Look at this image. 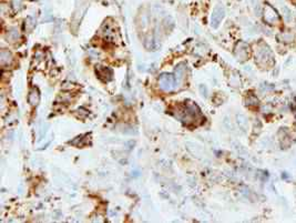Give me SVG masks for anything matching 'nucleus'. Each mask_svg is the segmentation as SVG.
I'll use <instances>...</instances> for the list:
<instances>
[{
    "instance_id": "423d86ee",
    "label": "nucleus",
    "mask_w": 296,
    "mask_h": 223,
    "mask_svg": "<svg viewBox=\"0 0 296 223\" xmlns=\"http://www.w3.org/2000/svg\"><path fill=\"white\" fill-rule=\"evenodd\" d=\"M96 74L103 81H109L112 78V71L106 67H98L96 68Z\"/></svg>"
},
{
    "instance_id": "39448f33",
    "label": "nucleus",
    "mask_w": 296,
    "mask_h": 223,
    "mask_svg": "<svg viewBox=\"0 0 296 223\" xmlns=\"http://www.w3.org/2000/svg\"><path fill=\"white\" fill-rule=\"evenodd\" d=\"M224 16H225L224 8L221 7V6H216L214 8V10H213L212 17H211V25H212L213 28H218L221 21L223 20Z\"/></svg>"
},
{
    "instance_id": "20e7f679",
    "label": "nucleus",
    "mask_w": 296,
    "mask_h": 223,
    "mask_svg": "<svg viewBox=\"0 0 296 223\" xmlns=\"http://www.w3.org/2000/svg\"><path fill=\"white\" fill-rule=\"evenodd\" d=\"M264 19H265V21L267 23L274 25V23L279 22L280 16L279 13H277V11H276L272 6L266 5L265 8H264Z\"/></svg>"
},
{
    "instance_id": "1a4fd4ad",
    "label": "nucleus",
    "mask_w": 296,
    "mask_h": 223,
    "mask_svg": "<svg viewBox=\"0 0 296 223\" xmlns=\"http://www.w3.org/2000/svg\"><path fill=\"white\" fill-rule=\"evenodd\" d=\"M18 37H19V33H18L17 30L9 31V33H8V39H10L11 41H15Z\"/></svg>"
},
{
    "instance_id": "6e6552de",
    "label": "nucleus",
    "mask_w": 296,
    "mask_h": 223,
    "mask_svg": "<svg viewBox=\"0 0 296 223\" xmlns=\"http://www.w3.org/2000/svg\"><path fill=\"white\" fill-rule=\"evenodd\" d=\"M39 101V93H38V90L37 89H33L32 91L30 92V94H29V102H30L31 104H37Z\"/></svg>"
},
{
    "instance_id": "0eeeda50",
    "label": "nucleus",
    "mask_w": 296,
    "mask_h": 223,
    "mask_svg": "<svg viewBox=\"0 0 296 223\" xmlns=\"http://www.w3.org/2000/svg\"><path fill=\"white\" fill-rule=\"evenodd\" d=\"M0 60H1V64H2V66L9 64L11 61V53L9 52V51L2 50L1 51V58H0Z\"/></svg>"
},
{
    "instance_id": "7ed1b4c3",
    "label": "nucleus",
    "mask_w": 296,
    "mask_h": 223,
    "mask_svg": "<svg viewBox=\"0 0 296 223\" xmlns=\"http://www.w3.org/2000/svg\"><path fill=\"white\" fill-rule=\"evenodd\" d=\"M256 58H257V62L261 64H273V53H272L270 47L264 46L263 48H260L257 50V55H256Z\"/></svg>"
},
{
    "instance_id": "f03ea898",
    "label": "nucleus",
    "mask_w": 296,
    "mask_h": 223,
    "mask_svg": "<svg viewBox=\"0 0 296 223\" xmlns=\"http://www.w3.org/2000/svg\"><path fill=\"white\" fill-rule=\"evenodd\" d=\"M176 84H177L176 78H175L174 76H172V74H164L160 77L159 79L160 88L162 89V90H164V91H172V90H174V89L176 88Z\"/></svg>"
},
{
    "instance_id": "f257e3e1",
    "label": "nucleus",
    "mask_w": 296,
    "mask_h": 223,
    "mask_svg": "<svg viewBox=\"0 0 296 223\" xmlns=\"http://www.w3.org/2000/svg\"><path fill=\"white\" fill-rule=\"evenodd\" d=\"M177 117L180 118L185 124L195 123L197 120L200 119L203 120V116L201 114L199 108L195 104L192 103L183 106L180 109V111H179V113H177Z\"/></svg>"
}]
</instances>
